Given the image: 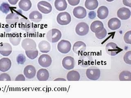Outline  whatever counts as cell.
<instances>
[{
    "mask_svg": "<svg viewBox=\"0 0 131 98\" xmlns=\"http://www.w3.org/2000/svg\"><path fill=\"white\" fill-rule=\"evenodd\" d=\"M62 34L60 31L57 29H52L46 34V39L48 41L52 43L58 42L61 38Z\"/></svg>",
    "mask_w": 131,
    "mask_h": 98,
    "instance_id": "cell-1",
    "label": "cell"
},
{
    "mask_svg": "<svg viewBox=\"0 0 131 98\" xmlns=\"http://www.w3.org/2000/svg\"><path fill=\"white\" fill-rule=\"evenodd\" d=\"M21 47L25 51L37 50L36 42L33 39L30 38H26L23 40Z\"/></svg>",
    "mask_w": 131,
    "mask_h": 98,
    "instance_id": "cell-2",
    "label": "cell"
},
{
    "mask_svg": "<svg viewBox=\"0 0 131 98\" xmlns=\"http://www.w3.org/2000/svg\"><path fill=\"white\" fill-rule=\"evenodd\" d=\"M71 20L70 14L67 12L59 13L57 17V21L59 24L61 26H66L69 24Z\"/></svg>",
    "mask_w": 131,
    "mask_h": 98,
    "instance_id": "cell-3",
    "label": "cell"
},
{
    "mask_svg": "<svg viewBox=\"0 0 131 98\" xmlns=\"http://www.w3.org/2000/svg\"><path fill=\"white\" fill-rule=\"evenodd\" d=\"M71 48V44L69 41L62 40L57 44V49L62 54L69 53Z\"/></svg>",
    "mask_w": 131,
    "mask_h": 98,
    "instance_id": "cell-4",
    "label": "cell"
},
{
    "mask_svg": "<svg viewBox=\"0 0 131 98\" xmlns=\"http://www.w3.org/2000/svg\"><path fill=\"white\" fill-rule=\"evenodd\" d=\"M105 50L107 54L111 56H114L121 51V48L113 42H110L106 44Z\"/></svg>",
    "mask_w": 131,
    "mask_h": 98,
    "instance_id": "cell-5",
    "label": "cell"
},
{
    "mask_svg": "<svg viewBox=\"0 0 131 98\" xmlns=\"http://www.w3.org/2000/svg\"><path fill=\"white\" fill-rule=\"evenodd\" d=\"M37 8L39 11L44 14H48L52 11V6L46 1H41L37 4Z\"/></svg>",
    "mask_w": 131,
    "mask_h": 98,
    "instance_id": "cell-6",
    "label": "cell"
},
{
    "mask_svg": "<svg viewBox=\"0 0 131 98\" xmlns=\"http://www.w3.org/2000/svg\"><path fill=\"white\" fill-rule=\"evenodd\" d=\"M75 32L79 36H85L89 32V27L85 22H80L76 27Z\"/></svg>",
    "mask_w": 131,
    "mask_h": 98,
    "instance_id": "cell-7",
    "label": "cell"
},
{
    "mask_svg": "<svg viewBox=\"0 0 131 98\" xmlns=\"http://www.w3.org/2000/svg\"><path fill=\"white\" fill-rule=\"evenodd\" d=\"M93 61V58L89 53L81 55L78 60V63L81 66L86 67L91 65Z\"/></svg>",
    "mask_w": 131,
    "mask_h": 98,
    "instance_id": "cell-8",
    "label": "cell"
},
{
    "mask_svg": "<svg viewBox=\"0 0 131 98\" xmlns=\"http://www.w3.org/2000/svg\"><path fill=\"white\" fill-rule=\"evenodd\" d=\"M52 62V58L49 55L43 54L41 55L38 58V63L39 65L44 68L50 66Z\"/></svg>",
    "mask_w": 131,
    "mask_h": 98,
    "instance_id": "cell-9",
    "label": "cell"
},
{
    "mask_svg": "<svg viewBox=\"0 0 131 98\" xmlns=\"http://www.w3.org/2000/svg\"><path fill=\"white\" fill-rule=\"evenodd\" d=\"M86 75L89 79L93 81L97 80L100 77V70L97 68L88 69L86 71Z\"/></svg>",
    "mask_w": 131,
    "mask_h": 98,
    "instance_id": "cell-10",
    "label": "cell"
},
{
    "mask_svg": "<svg viewBox=\"0 0 131 98\" xmlns=\"http://www.w3.org/2000/svg\"><path fill=\"white\" fill-rule=\"evenodd\" d=\"M86 48V46L85 43L78 41L75 42L73 45V50L74 52L78 55H81L85 52Z\"/></svg>",
    "mask_w": 131,
    "mask_h": 98,
    "instance_id": "cell-11",
    "label": "cell"
},
{
    "mask_svg": "<svg viewBox=\"0 0 131 98\" xmlns=\"http://www.w3.org/2000/svg\"><path fill=\"white\" fill-rule=\"evenodd\" d=\"M75 63L73 58L70 56H66L62 61L63 67L67 70H71L73 69Z\"/></svg>",
    "mask_w": 131,
    "mask_h": 98,
    "instance_id": "cell-12",
    "label": "cell"
},
{
    "mask_svg": "<svg viewBox=\"0 0 131 98\" xmlns=\"http://www.w3.org/2000/svg\"><path fill=\"white\" fill-rule=\"evenodd\" d=\"M117 15L118 17L121 20H126L130 17L131 11L128 8L122 7L118 10Z\"/></svg>",
    "mask_w": 131,
    "mask_h": 98,
    "instance_id": "cell-13",
    "label": "cell"
},
{
    "mask_svg": "<svg viewBox=\"0 0 131 98\" xmlns=\"http://www.w3.org/2000/svg\"><path fill=\"white\" fill-rule=\"evenodd\" d=\"M18 26L22 30L28 32L32 28V24L28 19L23 18L18 20Z\"/></svg>",
    "mask_w": 131,
    "mask_h": 98,
    "instance_id": "cell-14",
    "label": "cell"
},
{
    "mask_svg": "<svg viewBox=\"0 0 131 98\" xmlns=\"http://www.w3.org/2000/svg\"><path fill=\"white\" fill-rule=\"evenodd\" d=\"M12 62L8 58H3L0 59V71L6 72L11 67Z\"/></svg>",
    "mask_w": 131,
    "mask_h": 98,
    "instance_id": "cell-15",
    "label": "cell"
},
{
    "mask_svg": "<svg viewBox=\"0 0 131 98\" xmlns=\"http://www.w3.org/2000/svg\"><path fill=\"white\" fill-rule=\"evenodd\" d=\"M73 14L76 18L82 19L86 17L87 15V12L85 8L83 7L78 6L74 9Z\"/></svg>",
    "mask_w": 131,
    "mask_h": 98,
    "instance_id": "cell-16",
    "label": "cell"
},
{
    "mask_svg": "<svg viewBox=\"0 0 131 98\" xmlns=\"http://www.w3.org/2000/svg\"><path fill=\"white\" fill-rule=\"evenodd\" d=\"M12 47L9 43H2L0 45V54L4 56H8L12 52Z\"/></svg>",
    "mask_w": 131,
    "mask_h": 98,
    "instance_id": "cell-17",
    "label": "cell"
},
{
    "mask_svg": "<svg viewBox=\"0 0 131 98\" xmlns=\"http://www.w3.org/2000/svg\"><path fill=\"white\" fill-rule=\"evenodd\" d=\"M24 74L27 79H33L36 75V69L33 65H27L24 69Z\"/></svg>",
    "mask_w": 131,
    "mask_h": 98,
    "instance_id": "cell-18",
    "label": "cell"
},
{
    "mask_svg": "<svg viewBox=\"0 0 131 98\" xmlns=\"http://www.w3.org/2000/svg\"><path fill=\"white\" fill-rule=\"evenodd\" d=\"M121 26V20L117 18H111L108 22V28L112 30H118Z\"/></svg>",
    "mask_w": 131,
    "mask_h": 98,
    "instance_id": "cell-19",
    "label": "cell"
},
{
    "mask_svg": "<svg viewBox=\"0 0 131 98\" xmlns=\"http://www.w3.org/2000/svg\"><path fill=\"white\" fill-rule=\"evenodd\" d=\"M9 41L13 46H17L20 43L21 37L18 33L14 32L9 35Z\"/></svg>",
    "mask_w": 131,
    "mask_h": 98,
    "instance_id": "cell-20",
    "label": "cell"
},
{
    "mask_svg": "<svg viewBox=\"0 0 131 98\" xmlns=\"http://www.w3.org/2000/svg\"><path fill=\"white\" fill-rule=\"evenodd\" d=\"M37 77L39 81H46L49 77V73L46 69H41L37 72Z\"/></svg>",
    "mask_w": 131,
    "mask_h": 98,
    "instance_id": "cell-21",
    "label": "cell"
},
{
    "mask_svg": "<svg viewBox=\"0 0 131 98\" xmlns=\"http://www.w3.org/2000/svg\"><path fill=\"white\" fill-rule=\"evenodd\" d=\"M39 50L43 53H48L51 50V45L49 42L46 41H42L38 44Z\"/></svg>",
    "mask_w": 131,
    "mask_h": 98,
    "instance_id": "cell-22",
    "label": "cell"
},
{
    "mask_svg": "<svg viewBox=\"0 0 131 98\" xmlns=\"http://www.w3.org/2000/svg\"><path fill=\"white\" fill-rule=\"evenodd\" d=\"M19 17L17 14L15 12L8 14L5 18V21L8 24H14L18 22Z\"/></svg>",
    "mask_w": 131,
    "mask_h": 98,
    "instance_id": "cell-23",
    "label": "cell"
},
{
    "mask_svg": "<svg viewBox=\"0 0 131 98\" xmlns=\"http://www.w3.org/2000/svg\"><path fill=\"white\" fill-rule=\"evenodd\" d=\"M29 18L33 22L38 23L41 21L43 16L42 14L39 11H34L30 14Z\"/></svg>",
    "mask_w": 131,
    "mask_h": 98,
    "instance_id": "cell-24",
    "label": "cell"
},
{
    "mask_svg": "<svg viewBox=\"0 0 131 98\" xmlns=\"http://www.w3.org/2000/svg\"><path fill=\"white\" fill-rule=\"evenodd\" d=\"M108 12L107 7L104 6H101L97 10V17L100 19H104L108 16Z\"/></svg>",
    "mask_w": 131,
    "mask_h": 98,
    "instance_id": "cell-25",
    "label": "cell"
},
{
    "mask_svg": "<svg viewBox=\"0 0 131 98\" xmlns=\"http://www.w3.org/2000/svg\"><path fill=\"white\" fill-rule=\"evenodd\" d=\"M32 6V2L30 0H20L18 3V7L20 9L25 11L30 10Z\"/></svg>",
    "mask_w": 131,
    "mask_h": 98,
    "instance_id": "cell-26",
    "label": "cell"
},
{
    "mask_svg": "<svg viewBox=\"0 0 131 98\" xmlns=\"http://www.w3.org/2000/svg\"><path fill=\"white\" fill-rule=\"evenodd\" d=\"M103 28V24L100 20H95L93 22L90 26L91 31L95 33L100 32Z\"/></svg>",
    "mask_w": 131,
    "mask_h": 98,
    "instance_id": "cell-27",
    "label": "cell"
},
{
    "mask_svg": "<svg viewBox=\"0 0 131 98\" xmlns=\"http://www.w3.org/2000/svg\"><path fill=\"white\" fill-rule=\"evenodd\" d=\"M54 5L56 9L59 11H64L67 7V3L66 0H55Z\"/></svg>",
    "mask_w": 131,
    "mask_h": 98,
    "instance_id": "cell-28",
    "label": "cell"
},
{
    "mask_svg": "<svg viewBox=\"0 0 131 98\" xmlns=\"http://www.w3.org/2000/svg\"><path fill=\"white\" fill-rule=\"evenodd\" d=\"M67 78L68 81H78L80 79V74L76 71H71L68 73Z\"/></svg>",
    "mask_w": 131,
    "mask_h": 98,
    "instance_id": "cell-29",
    "label": "cell"
},
{
    "mask_svg": "<svg viewBox=\"0 0 131 98\" xmlns=\"http://www.w3.org/2000/svg\"><path fill=\"white\" fill-rule=\"evenodd\" d=\"M85 6L89 10H94L98 7V1L97 0H86Z\"/></svg>",
    "mask_w": 131,
    "mask_h": 98,
    "instance_id": "cell-30",
    "label": "cell"
},
{
    "mask_svg": "<svg viewBox=\"0 0 131 98\" xmlns=\"http://www.w3.org/2000/svg\"><path fill=\"white\" fill-rule=\"evenodd\" d=\"M119 78L121 81H131V72L129 71H122L119 75Z\"/></svg>",
    "mask_w": 131,
    "mask_h": 98,
    "instance_id": "cell-31",
    "label": "cell"
},
{
    "mask_svg": "<svg viewBox=\"0 0 131 98\" xmlns=\"http://www.w3.org/2000/svg\"><path fill=\"white\" fill-rule=\"evenodd\" d=\"M27 56L31 60H33L36 58L38 56L39 52L38 50H33V51H25Z\"/></svg>",
    "mask_w": 131,
    "mask_h": 98,
    "instance_id": "cell-32",
    "label": "cell"
},
{
    "mask_svg": "<svg viewBox=\"0 0 131 98\" xmlns=\"http://www.w3.org/2000/svg\"><path fill=\"white\" fill-rule=\"evenodd\" d=\"M10 6L7 3L4 2L0 5V11L5 14H7L10 11Z\"/></svg>",
    "mask_w": 131,
    "mask_h": 98,
    "instance_id": "cell-33",
    "label": "cell"
},
{
    "mask_svg": "<svg viewBox=\"0 0 131 98\" xmlns=\"http://www.w3.org/2000/svg\"><path fill=\"white\" fill-rule=\"evenodd\" d=\"M95 36L99 39H102L105 37L107 34L106 30L104 28L101 30L95 33Z\"/></svg>",
    "mask_w": 131,
    "mask_h": 98,
    "instance_id": "cell-34",
    "label": "cell"
},
{
    "mask_svg": "<svg viewBox=\"0 0 131 98\" xmlns=\"http://www.w3.org/2000/svg\"><path fill=\"white\" fill-rule=\"evenodd\" d=\"M124 61L128 64H131V51H128L125 53L123 57Z\"/></svg>",
    "mask_w": 131,
    "mask_h": 98,
    "instance_id": "cell-35",
    "label": "cell"
},
{
    "mask_svg": "<svg viewBox=\"0 0 131 98\" xmlns=\"http://www.w3.org/2000/svg\"><path fill=\"white\" fill-rule=\"evenodd\" d=\"M124 40L127 44H131V31H129L125 34Z\"/></svg>",
    "mask_w": 131,
    "mask_h": 98,
    "instance_id": "cell-36",
    "label": "cell"
},
{
    "mask_svg": "<svg viewBox=\"0 0 131 98\" xmlns=\"http://www.w3.org/2000/svg\"><path fill=\"white\" fill-rule=\"evenodd\" d=\"M11 79L10 76L6 73L0 75V81H11Z\"/></svg>",
    "mask_w": 131,
    "mask_h": 98,
    "instance_id": "cell-37",
    "label": "cell"
},
{
    "mask_svg": "<svg viewBox=\"0 0 131 98\" xmlns=\"http://www.w3.org/2000/svg\"><path fill=\"white\" fill-rule=\"evenodd\" d=\"M26 59V57L23 54H19L17 57V62L18 64H24Z\"/></svg>",
    "mask_w": 131,
    "mask_h": 98,
    "instance_id": "cell-38",
    "label": "cell"
},
{
    "mask_svg": "<svg viewBox=\"0 0 131 98\" xmlns=\"http://www.w3.org/2000/svg\"><path fill=\"white\" fill-rule=\"evenodd\" d=\"M69 4L72 6H75L79 4L80 0H67Z\"/></svg>",
    "mask_w": 131,
    "mask_h": 98,
    "instance_id": "cell-39",
    "label": "cell"
},
{
    "mask_svg": "<svg viewBox=\"0 0 131 98\" xmlns=\"http://www.w3.org/2000/svg\"><path fill=\"white\" fill-rule=\"evenodd\" d=\"M15 81H25L26 80L24 76L23 75H19L16 78Z\"/></svg>",
    "mask_w": 131,
    "mask_h": 98,
    "instance_id": "cell-40",
    "label": "cell"
},
{
    "mask_svg": "<svg viewBox=\"0 0 131 98\" xmlns=\"http://www.w3.org/2000/svg\"><path fill=\"white\" fill-rule=\"evenodd\" d=\"M123 2L125 6L131 7V0H123Z\"/></svg>",
    "mask_w": 131,
    "mask_h": 98,
    "instance_id": "cell-41",
    "label": "cell"
},
{
    "mask_svg": "<svg viewBox=\"0 0 131 98\" xmlns=\"http://www.w3.org/2000/svg\"><path fill=\"white\" fill-rule=\"evenodd\" d=\"M18 1L19 0H8V2L12 5H15Z\"/></svg>",
    "mask_w": 131,
    "mask_h": 98,
    "instance_id": "cell-42",
    "label": "cell"
},
{
    "mask_svg": "<svg viewBox=\"0 0 131 98\" xmlns=\"http://www.w3.org/2000/svg\"><path fill=\"white\" fill-rule=\"evenodd\" d=\"M93 16V18L96 17V14L94 11H91V12H89V17H90L91 16Z\"/></svg>",
    "mask_w": 131,
    "mask_h": 98,
    "instance_id": "cell-43",
    "label": "cell"
},
{
    "mask_svg": "<svg viewBox=\"0 0 131 98\" xmlns=\"http://www.w3.org/2000/svg\"><path fill=\"white\" fill-rule=\"evenodd\" d=\"M54 81H66V80L64 79H63V78H58V79H56L54 80Z\"/></svg>",
    "mask_w": 131,
    "mask_h": 98,
    "instance_id": "cell-44",
    "label": "cell"
},
{
    "mask_svg": "<svg viewBox=\"0 0 131 98\" xmlns=\"http://www.w3.org/2000/svg\"><path fill=\"white\" fill-rule=\"evenodd\" d=\"M106 1H108V2H112V1H113L114 0H106Z\"/></svg>",
    "mask_w": 131,
    "mask_h": 98,
    "instance_id": "cell-45",
    "label": "cell"
},
{
    "mask_svg": "<svg viewBox=\"0 0 131 98\" xmlns=\"http://www.w3.org/2000/svg\"><path fill=\"white\" fill-rule=\"evenodd\" d=\"M0 45H1V43H0Z\"/></svg>",
    "mask_w": 131,
    "mask_h": 98,
    "instance_id": "cell-46",
    "label": "cell"
},
{
    "mask_svg": "<svg viewBox=\"0 0 131 98\" xmlns=\"http://www.w3.org/2000/svg\"><path fill=\"white\" fill-rule=\"evenodd\" d=\"M49 1H50V0H49Z\"/></svg>",
    "mask_w": 131,
    "mask_h": 98,
    "instance_id": "cell-47",
    "label": "cell"
}]
</instances>
